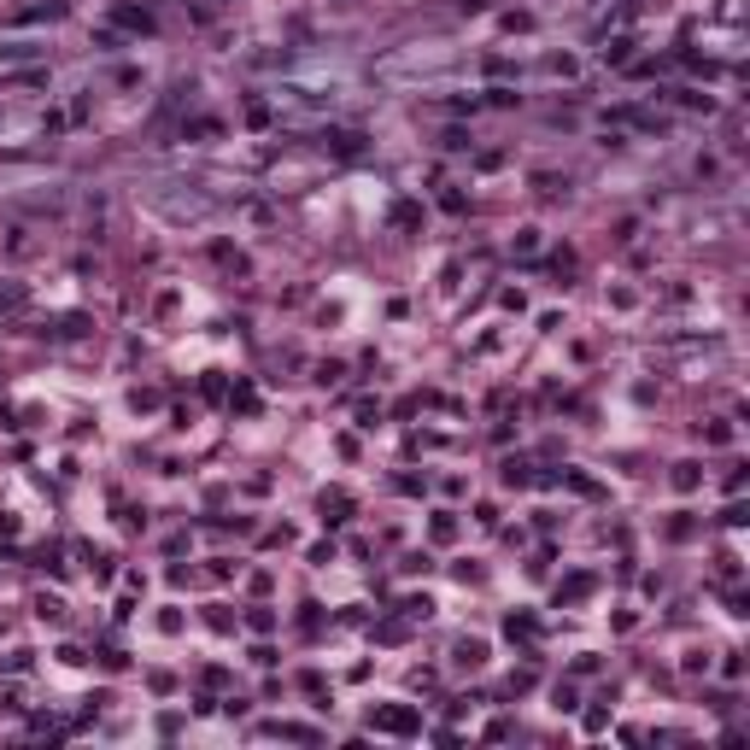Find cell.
Masks as SVG:
<instances>
[{
	"mask_svg": "<svg viewBox=\"0 0 750 750\" xmlns=\"http://www.w3.org/2000/svg\"><path fill=\"white\" fill-rule=\"evenodd\" d=\"M375 727H387V733H411L416 721L404 716V709H381V716H375Z\"/></svg>",
	"mask_w": 750,
	"mask_h": 750,
	"instance_id": "cell-1",
	"label": "cell"
}]
</instances>
